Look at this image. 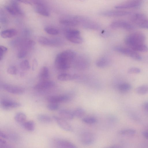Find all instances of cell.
Instances as JSON below:
<instances>
[{
    "label": "cell",
    "mask_w": 148,
    "mask_h": 148,
    "mask_svg": "<svg viewBox=\"0 0 148 148\" xmlns=\"http://www.w3.org/2000/svg\"><path fill=\"white\" fill-rule=\"evenodd\" d=\"M44 30L47 33L51 35H56L59 33L58 29L50 26L46 27L45 28Z\"/></svg>",
    "instance_id": "31"
},
{
    "label": "cell",
    "mask_w": 148,
    "mask_h": 148,
    "mask_svg": "<svg viewBox=\"0 0 148 148\" xmlns=\"http://www.w3.org/2000/svg\"><path fill=\"white\" fill-rule=\"evenodd\" d=\"M145 40V36L143 33L135 32L130 34L125 38V42L129 48H132L136 46L144 43Z\"/></svg>",
    "instance_id": "2"
},
{
    "label": "cell",
    "mask_w": 148,
    "mask_h": 148,
    "mask_svg": "<svg viewBox=\"0 0 148 148\" xmlns=\"http://www.w3.org/2000/svg\"><path fill=\"white\" fill-rule=\"evenodd\" d=\"M142 134L145 138L148 140V131H143L142 132Z\"/></svg>",
    "instance_id": "47"
},
{
    "label": "cell",
    "mask_w": 148,
    "mask_h": 148,
    "mask_svg": "<svg viewBox=\"0 0 148 148\" xmlns=\"http://www.w3.org/2000/svg\"><path fill=\"white\" fill-rule=\"evenodd\" d=\"M20 66L21 69L23 71H27L30 68V66L29 61L25 60L21 62Z\"/></svg>",
    "instance_id": "35"
},
{
    "label": "cell",
    "mask_w": 148,
    "mask_h": 148,
    "mask_svg": "<svg viewBox=\"0 0 148 148\" xmlns=\"http://www.w3.org/2000/svg\"><path fill=\"white\" fill-rule=\"evenodd\" d=\"M47 107L49 110L51 111H55L58 109L59 106L58 103H49L47 104Z\"/></svg>",
    "instance_id": "38"
},
{
    "label": "cell",
    "mask_w": 148,
    "mask_h": 148,
    "mask_svg": "<svg viewBox=\"0 0 148 148\" xmlns=\"http://www.w3.org/2000/svg\"><path fill=\"white\" fill-rule=\"evenodd\" d=\"M76 74H71L66 73H62L59 74L57 77L58 79L61 81H67L76 79L79 77Z\"/></svg>",
    "instance_id": "21"
},
{
    "label": "cell",
    "mask_w": 148,
    "mask_h": 148,
    "mask_svg": "<svg viewBox=\"0 0 148 148\" xmlns=\"http://www.w3.org/2000/svg\"><path fill=\"white\" fill-rule=\"evenodd\" d=\"M27 50L21 49H20L17 54V57L20 59H22L25 58L27 55Z\"/></svg>",
    "instance_id": "40"
},
{
    "label": "cell",
    "mask_w": 148,
    "mask_h": 148,
    "mask_svg": "<svg viewBox=\"0 0 148 148\" xmlns=\"http://www.w3.org/2000/svg\"><path fill=\"white\" fill-rule=\"evenodd\" d=\"M80 138L83 143L86 145H89L93 142L95 138L92 133L88 132H86L83 133L81 135Z\"/></svg>",
    "instance_id": "18"
},
{
    "label": "cell",
    "mask_w": 148,
    "mask_h": 148,
    "mask_svg": "<svg viewBox=\"0 0 148 148\" xmlns=\"http://www.w3.org/2000/svg\"><path fill=\"white\" fill-rule=\"evenodd\" d=\"M49 76V71L47 67L44 66L41 69L38 75V78L41 81L47 80Z\"/></svg>",
    "instance_id": "24"
},
{
    "label": "cell",
    "mask_w": 148,
    "mask_h": 148,
    "mask_svg": "<svg viewBox=\"0 0 148 148\" xmlns=\"http://www.w3.org/2000/svg\"><path fill=\"white\" fill-rule=\"evenodd\" d=\"M38 66V62L37 60L34 59L32 61V70L33 71H34L36 69L37 67Z\"/></svg>",
    "instance_id": "44"
},
{
    "label": "cell",
    "mask_w": 148,
    "mask_h": 148,
    "mask_svg": "<svg viewBox=\"0 0 148 148\" xmlns=\"http://www.w3.org/2000/svg\"><path fill=\"white\" fill-rule=\"evenodd\" d=\"M131 22L141 28L148 21V18L144 14L136 13L131 14L130 17Z\"/></svg>",
    "instance_id": "6"
},
{
    "label": "cell",
    "mask_w": 148,
    "mask_h": 148,
    "mask_svg": "<svg viewBox=\"0 0 148 148\" xmlns=\"http://www.w3.org/2000/svg\"><path fill=\"white\" fill-rule=\"evenodd\" d=\"M76 56V53L72 50L62 51L56 56L55 60V66L59 70H67L70 67Z\"/></svg>",
    "instance_id": "1"
},
{
    "label": "cell",
    "mask_w": 148,
    "mask_h": 148,
    "mask_svg": "<svg viewBox=\"0 0 148 148\" xmlns=\"http://www.w3.org/2000/svg\"><path fill=\"white\" fill-rule=\"evenodd\" d=\"M140 69L136 67H132L128 70V73L130 74H138L140 72Z\"/></svg>",
    "instance_id": "42"
},
{
    "label": "cell",
    "mask_w": 148,
    "mask_h": 148,
    "mask_svg": "<svg viewBox=\"0 0 148 148\" xmlns=\"http://www.w3.org/2000/svg\"><path fill=\"white\" fill-rule=\"evenodd\" d=\"M142 3L141 0H131L118 4L115 5L114 8L117 9L136 8L140 6Z\"/></svg>",
    "instance_id": "8"
},
{
    "label": "cell",
    "mask_w": 148,
    "mask_h": 148,
    "mask_svg": "<svg viewBox=\"0 0 148 148\" xmlns=\"http://www.w3.org/2000/svg\"><path fill=\"white\" fill-rule=\"evenodd\" d=\"M58 114L61 117L68 120L72 119L74 116L73 112L66 109H61L58 111Z\"/></svg>",
    "instance_id": "25"
},
{
    "label": "cell",
    "mask_w": 148,
    "mask_h": 148,
    "mask_svg": "<svg viewBox=\"0 0 148 148\" xmlns=\"http://www.w3.org/2000/svg\"><path fill=\"white\" fill-rule=\"evenodd\" d=\"M103 148H120L119 147L117 146H112L108 147H105Z\"/></svg>",
    "instance_id": "48"
},
{
    "label": "cell",
    "mask_w": 148,
    "mask_h": 148,
    "mask_svg": "<svg viewBox=\"0 0 148 148\" xmlns=\"http://www.w3.org/2000/svg\"><path fill=\"white\" fill-rule=\"evenodd\" d=\"M115 51L129 56L134 59L140 60L141 56L136 51L130 48L121 46H116L113 48Z\"/></svg>",
    "instance_id": "4"
},
{
    "label": "cell",
    "mask_w": 148,
    "mask_h": 148,
    "mask_svg": "<svg viewBox=\"0 0 148 148\" xmlns=\"http://www.w3.org/2000/svg\"><path fill=\"white\" fill-rule=\"evenodd\" d=\"M84 123L89 124H93L97 121V119L93 117H87L84 118L82 119Z\"/></svg>",
    "instance_id": "36"
},
{
    "label": "cell",
    "mask_w": 148,
    "mask_h": 148,
    "mask_svg": "<svg viewBox=\"0 0 148 148\" xmlns=\"http://www.w3.org/2000/svg\"><path fill=\"white\" fill-rule=\"evenodd\" d=\"M18 2L17 1H12L10 5L13 8L17 14L22 15L23 11Z\"/></svg>",
    "instance_id": "29"
},
{
    "label": "cell",
    "mask_w": 148,
    "mask_h": 148,
    "mask_svg": "<svg viewBox=\"0 0 148 148\" xmlns=\"http://www.w3.org/2000/svg\"><path fill=\"white\" fill-rule=\"evenodd\" d=\"M113 29L122 28L131 30L134 28V26L130 23L123 20H116L112 22L110 25Z\"/></svg>",
    "instance_id": "9"
},
{
    "label": "cell",
    "mask_w": 148,
    "mask_h": 148,
    "mask_svg": "<svg viewBox=\"0 0 148 148\" xmlns=\"http://www.w3.org/2000/svg\"><path fill=\"white\" fill-rule=\"evenodd\" d=\"M0 136L2 138H3L5 139H9L8 135L6 134H5L1 131H0Z\"/></svg>",
    "instance_id": "45"
},
{
    "label": "cell",
    "mask_w": 148,
    "mask_h": 148,
    "mask_svg": "<svg viewBox=\"0 0 148 148\" xmlns=\"http://www.w3.org/2000/svg\"><path fill=\"white\" fill-rule=\"evenodd\" d=\"M5 8L8 12L11 15H15L17 14L16 12L10 5H5Z\"/></svg>",
    "instance_id": "43"
},
{
    "label": "cell",
    "mask_w": 148,
    "mask_h": 148,
    "mask_svg": "<svg viewBox=\"0 0 148 148\" xmlns=\"http://www.w3.org/2000/svg\"><path fill=\"white\" fill-rule=\"evenodd\" d=\"M81 25L83 28L87 29L96 30L99 29L101 28L98 24L86 17Z\"/></svg>",
    "instance_id": "15"
},
{
    "label": "cell",
    "mask_w": 148,
    "mask_h": 148,
    "mask_svg": "<svg viewBox=\"0 0 148 148\" xmlns=\"http://www.w3.org/2000/svg\"><path fill=\"white\" fill-rule=\"evenodd\" d=\"M34 3L35 5V10L38 14L45 16H50V13L47 8L42 3L37 1H34Z\"/></svg>",
    "instance_id": "12"
},
{
    "label": "cell",
    "mask_w": 148,
    "mask_h": 148,
    "mask_svg": "<svg viewBox=\"0 0 148 148\" xmlns=\"http://www.w3.org/2000/svg\"><path fill=\"white\" fill-rule=\"evenodd\" d=\"M143 107L144 110L148 112V102H145L143 104Z\"/></svg>",
    "instance_id": "46"
},
{
    "label": "cell",
    "mask_w": 148,
    "mask_h": 148,
    "mask_svg": "<svg viewBox=\"0 0 148 148\" xmlns=\"http://www.w3.org/2000/svg\"><path fill=\"white\" fill-rule=\"evenodd\" d=\"M131 88V86L128 83H124L119 84L118 86L119 90L121 92H125L130 90Z\"/></svg>",
    "instance_id": "33"
},
{
    "label": "cell",
    "mask_w": 148,
    "mask_h": 148,
    "mask_svg": "<svg viewBox=\"0 0 148 148\" xmlns=\"http://www.w3.org/2000/svg\"><path fill=\"white\" fill-rule=\"evenodd\" d=\"M38 120L40 122L45 123H49L52 122V119L49 115L44 114H40L37 116Z\"/></svg>",
    "instance_id": "28"
},
{
    "label": "cell",
    "mask_w": 148,
    "mask_h": 148,
    "mask_svg": "<svg viewBox=\"0 0 148 148\" xmlns=\"http://www.w3.org/2000/svg\"><path fill=\"white\" fill-rule=\"evenodd\" d=\"M56 144L62 148H77L72 143L63 139H57L56 141Z\"/></svg>",
    "instance_id": "22"
},
{
    "label": "cell",
    "mask_w": 148,
    "mask_h": 148,
    "mask_svg": "<svg viewBox=\"0 0 148 148\" xmlns=\"http://www.w3.org/2000/svg\"><path fill=\"white\" fill-rule=\"evenodd\" d=\"M2 86L5 90L13 94H22L25 91V89L23 87L10 84H5L2 85Z\"/></svg>",
    "instance_id": "10"
},
{
    "label": "cell",
    "mask_w": 148,
    "mask_h": 148,
    "mask_svg": "<svg viewBox=\"0 0 148 148\" xmlns=\"http://www.w3.org/2000/svg\"><path fill=\"white\" fill-rule=\"evenodd\" d=\"M65 35L66 38L73 43L79 44L83 42V40L80 35V32L77 29H67L65 31Z\"/></svg>",
    "instance_id": "3"
},
{
    "label": "cell",
    "mask_w": 148,
    "mask_h": 148,
    "mask_svg": "<svg viewBox=\"0 0 148 148\" xmlns=\"http://www.w3.org/2000/svg\"><path fill=\"white\" fill-rule=\"evenodd\" d=\"M21 125L25 129L28 131H33L35 129V123L33 121H26Z\"/></svg>",
    "instance_id": "27"
},
{
    "label": "cell",
    "mask_w": 148,
    "mask_h": 148,
    "mask_svg": "<svg viewBox=\"0 0 148 148\" xmlns=\"http://www.w3.org/2000/svg\"><path fill=\"white\" fill-rule=\"evenodd\" d=\"M101 15L108 17H120L131 14L130 12L120 10L105 11L100 13Z\"/></svg>",
    "instance_id": "11"
},
{
    "label": "cell",
    "mask_w": 148,
    "mask_h": 148,
    "mask_svg": "<svg viewBox=\"0 0 148 148\" xmlns=\"http://www.w3.org/2000/svg\"><path fill=\"white\" fill-rule=\"evenodd\" d=\"M136 92L140 95H144L148 91V87L146 85H143L138 87L136 89Z\"/></svg>",
    "instance_id": "34"
},
{
    "label": "cell",
    "mask_w": 148,
    "mask_h": 148,
    "mask_svg": "<svg viewBox=\"0 0 148 148\" xmlns=\"http://www.w3.org/2000/svg\"><path fill=\"white\" fill-rule=\"evenodd\" d=\"M53 82L50 80L41 81L36 84L34 87L35 90H42L53 88L55 86Z\"/></svg>",
    "instance_id": "17"
},
{
    "label": "cell",
    "mask_w": 148,
    "mask_h": 148,
    "mask_svg": "<svg viewBox=\"0 0 148 148\" xmlns=\"http://www.w3.org/2000/svg\"><path fill=\"white\" fill-rule=\"evenodd\" d=\"M110 63V58L106 56L101 57L96 61V65L99 68H104L108 66Z\"/></svg>",
    "instance_id": "20"
},
{
    "label": "cell",
    "mask_w": 148,
    "mask_h": 148,
    "mask_svg": "<svg viewBox=\"0 0 148 148\" xmlns=\"http://www.w3.org/2000/svg\"><path fill=\"white\" fill-rule=\"evenodd\" d=\"M14 118L17 122L22 125L26 121L27 116L23 112H18L16 114Z\"/></svg>",
    "instance_id": "26"
},
{
    "label": "cell",
    "mask_w": 148,
    "mask_h": 148,
    "mask_svg": "<svg viewBox=\"0 0 148 148\" xmlns=\"http://www.w3.org/2000/svg\"><path fill=\"white\" fill-rule=\"evenodd\" d=\"M38 41L40 44L45 46H60L63 42L60 38H50L43 36L39 37Z\"/></svg>",
    "instance_id": "7"
},
{
    "label": "cell",
    "mask_w": 148,
    "mask_h": 148,
    "mask_svg": "<svg viewBox=\"0 0 148 148\" xmlns=\"http://www.w3.org/2000/svg\"><path fill=\"white\" fill-rule=\"evenodd\" d=\"M18 72L17 68L14 66H10L8 68L7 72L8 73L11 75H15Z\"/></svg>",
    "instance_id": "39"
},
{
    "label": "cell",
    "mask_w": 148,
    "mask_h": 148,
    "mask_svg": "<svg viewBox=\"0 0 148 148\" xmlns=\"http://www.w3.org/2000/svg\"><path fill=\"white\" fill-rule=\"evenodd\" d=\"M72 112L74 117L79 118L84 115L85 111L84 109L79 108L75 109Z\"/></svg>",
    "instance_id": "32"
},
{
    "label": "cell",
    "mask_w": 148,
    "mask_h": 148,
    "mask_svg": "<svg viewBox=\"0 0 148 148\" xmlns=\"http://www.w3.org/2000/svg\"><path fill=\"white\" fill-rule=\"evenodd\" d=\"M8 49L7 47L3 45L0 46V60L1 61L4 56L5 54L8 51Z\"/></svg>",
    "instance_id": "41"
},
{
    "label": "cell",
    "mask_w": 148,
    "mask_h": 148,
    "mask_svg": "<svg viewBox=\"0 0 148 148\" xmlns=\"http://www.w3.org/2000/svg\"><path fill=\"white\" fill-rule=\"evenodd\" d=\"M73 62L75 67L80 70H85L88 68L90 61L88 57L84 55H80L75 57Z\"/></svg>",
    "instance_id": "5"
},
{
    "label": "cell",
    "mask_w": 148,
    "mask_h": 148,
    "mask_svg": "<svg viewBox=\"0 0 148 148\" xmlns=\"http://www.w3.org/2000/svg\"><path fill=\"white\" fill-rule=\"evenodd\" d=\"M131 49L136 52H145L148 51V47L144 43L136 45Z\"/></svg>",
    "instance_id": "30"
},
{
    "label": "cell",
    "mask_w": 148,
    "mask_h": 148,
    "mask_svg": "<svg viewBox=\"0 0 148 148\" xmlns=\"http://www.w3.org/2000/svg\"><path fill=\"white\" fill-rule=\"evenodd\" d=\"M1 105L3 109L6 110L19 107L21 105L18 102L7 99L1 101Z\"/></svg>",
    "instance_id": "16"
},
{
    "label": "cell",
    "mask_w": 148,
    "mask_h": 148,
    "mask_svg": "<svg viewBox=\"0 0 148 148\" xmlns=\"http://www.w3.org/2000/svg\"><path fill=\"white\" fill-rule=\"evenodd\" d=\"M59 22L63 25L67 26H74L79 25L75 16L61 18L59 20Z\"/></svg>",
    "instance_id": "19"
},
{
    "label": "cell",
    "mask_w": 148,
    "mask_h": 148,
    "mask_svg": "<svg viewBox=\"0 0 148 148\" xmlns=\"http://www.w3.org/2000/svg\"><path fill=\"white\" fill-rule=\"evenodd\" d=\"M135 130L132 129H126L120 131L119 133L121 135H133L136 133Z\"/></svg>",
    "instance_id": "37"
},
{
    "label": "cell",
    "mask_w": 148,
    "mask_h": 148,
    "mask_svg": "<svg viewBox=\"0 0 148 148\" xmlns=\"http://www.w3.org/2000/svg\"><path fill=\"white\" fill-rule=\"evenodd\" d=\"M53 117L58 125L62 129L67 132L72 131V127L65 119L56 116H53Z\"/></svg>",
    "instance_id": "14"
},
{
    "label": "cell",
    "mask_w": 148,
    "mask_h": 148,
    "mask_svg": "<svg viewBox=\"0 0 148 148\" xmlns=\"http://www.w3.org/2000/svg\"><path fill=\"white\" fill-rule=\"evenodd\" d=\"M71 99V97L69 96L66 95H55L48 97L47 101L49 103H60L66 102Z\"/></svg>",
    "instance_id": "13"
},
{
    "label": "cell",
    "mask_w": 148,
    "mask_h": 148,
    "mask_svg": "<svg viewBox=\"0 0 148 148\" xmlns=\"http://www.w3.org/2000/svg\"><path fill=\"white\" fill-rule=\"evenodd\" d=\"M17 31L14 29H8L4 30L1 32V36L4 38H10L16 36Z\"/></svg>",
    "instance_id": "23"
}]
</instances>
